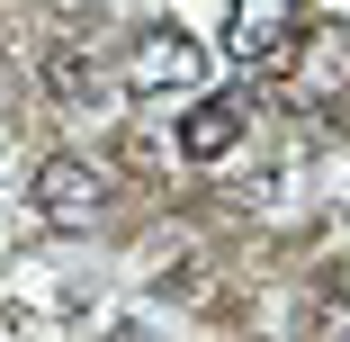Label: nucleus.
I'll return each instance as SVG.
<instances>
[{"mask_svg":"<svg viewBox=\"0 0 350 342\" xmlns=\"http://www.w3.org/2000/svg\"><path fill=\"white\" fill-rule=\"evenodd\" d=\"M198 82H206V45L189 27H144L126 45V90L135 99H198Z\"/></svg>","mask_w":350,"mask_h":342,"instance_id":"f257e3e1","label":"nucleus"},{"mask_svg":"<svg viewBox=\"0 0 350 342\" xmlns=\"http://www.w3.org/2000/svg\"><path fill=\"white\" fill-rule=\"evenodd\" d=\"M27 198H36V217H45V225L81 234V225H99V217H108V171H99V162H81V154H45V162H36V180H27Z\"/></svg>","mask_w":350,"mask_h":342,"instance_id":"f03ea898","label":"nucleus"},{"mask_svg":"<svg viewBox=\"0 0 350 342\" xmlns=\"http://www.w3.org/2000/svg\"><path fill=\"white\" fill-rule=\"evenodd\" d=\"M297 36H306L297 0H234V10H225V54L234 63H288Z\"/></svg>","mask_w":350,"mask_h":342,"instance_id":"7ed1b4c3","label":"nucleus"},{"mask_svg":"<svg viewBox=\"0 0 350 342\" xmlns=\"http://www.w3.org/2000/svg\"><path fill=\"white\" fill-rule=\"evenodd\" d=\"M243 145V99H216V90H198L189 117H180V154L189 162H225Z\"/></svg>","mask_w":350,"mask_h":342,"instance_id":"20e7f679","label":"nucleus"},{"mask_svg":"<svg viewBox=\"0 0 350 342\" xmlns=\"http://www.w3.org/2000/svg\"><path fill=\"white\" fill-rule=\"evenodd\" d=\"M288 73H297V99H341L350 90V36H297V54H288Z\"/></svg>","mask_w":350,"mask_h":342,"instance_id":"39448f33","label":"nucleus"}]
</instances>
